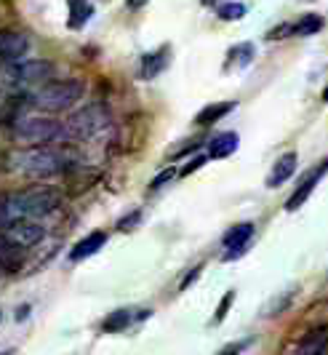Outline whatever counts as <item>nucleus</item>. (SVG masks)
Here are the masks:
<instances>
[{"mask_svg":"<svg viewBox=\"0 0 328 355\" xmlns=\"http://www.w3.org/2000/svg\"><path fill=\"white\" fill-rule=\"evenodd\" d=\"M233 300H235V291H227V297H224V300H221V304H219L217 323H219L221 318H224V315H227V307H230V302H233Z\"/></svg>","mask_w":328,"mask_h":355,"instance_id":"obj_23","label":"nucleus"},{"mask_svg":"<svg viewBox=\"0 0 328 355\" xmlns=\"http://www.w3.org/2000/svg\"><path fill=\"white\" fill-rule=\"evenodd\" d=\"M168 179H174V168H168V171H163L161 177H155L152 179V190H158V187H163Z\"/></svg>","mask_w":328,"mask_h":355,"instance_id":"obj_24","label":"nucleus"},{"mask_svg":"<svg viewBox=\"0 0 328 355\" xmlns=\"http://www.w3.org/2000/svg\"><path fill=\"white\" fill-rule=\"evenodd\" d=\"M243 17H246V6L243 3H224L219 8V19H224V21H235V19Z\"/></svg>","mask_w":328,"mask_h":355,"instance_id":"obj_20","label":"nucleus"},{"mask_svg":"<svg viewBox=\"0 0 328 355\" xmlns=\"http://www.w3.org/2000/svg\"><path fill=\"white\" fill-rule=\"evenodd\" d=\"M59 209L54 190H3L0 193V230L19 219H43Z\"/></svg>","mask_w":328,"mask_h":355,"instance_id":"obj_1","label":"nucleus"},{"mask_svg":"<svg viewBox=\"0 0 328 355\" xmlns=\"http://www.w3.org/2000/svg\"><path fill=\"white\" fill-rule=\"evenodd\" d=\"M109 125V112L104 105H89L78 110L73 118L67 121V134L70 139H91L102 128Z\"/></svg>","mask_w":328,"mask_h":355,"instance_id":"obj_5","label":"nucleus"},{"mask_svg":"<svg viewBox=\"0 0 328 355\" xmlns=\"http://www.w3.org/2000/svg\"><path fill=\"white\" fill-rule=\"evenodd\" d=\"M326 171H328V160L323 163V166H320V168H315L310 177H307L304 182H302V184H299V190H296V193L289 198V203H286V211H296V209H299V206H302V203L310 198V193L315 190V184L320 182V177H323Z\"/></svg>","mask_w":328,"mask_h":355,"instance_id":"obj_10","label":"nucleus"},{"mask_svg":"<svg viewBox=\"0 0 328 355\" xmlns=\"http://www.w3.org/2000/svg\"><path fill=\"white\" fill-rule=\"evenodd\" d=\"M104 243H107V235H104V232H91V235H86V238L70 251V259H73V262H80V259H86V257H93Z\"/></svg>","mask_w":328,"mask_h":355,"instance_id":"obj_14","label":"nucleus"},{"mask_svg":"<svg viewBox=\"0 0 328 355\" xmlns=\"http://www.w3.org/2000/svg\"><path fill=\"white\" fill-rule=\"evenodd\" d=\"M230 110H235V102H219V105H208L203 107L201 112H198V123L201 125H208V123H217L219 118H224Z\"/></svg>","mask_w":328,"mask_h":355,"instance_id":"obj_16","label":"nucleus"},{"mask_svg":"<svg viewBox=\"0 0 328 355\" xmlns=\"http://www.w3.org/2000/svg\"><path fill=\"white\" fill-rule=\"evenodd\" d=\"M70 155L54 144H30L11 155V168L30 179H51L67 171Z\"/></svg>","mask_w":328,"mask_h":355,"instance_id":"obj_2","label":"nucleus"},{"mask_svg":"<svg viewBox=\"0 0 328 355\" xmlns=\"http://www.w3.org/2000/svg\"><path fill=\"white\" fill-rule=\"evenodd\" d=\"M80 96H83V83L80 80H48L35 94V107L46 110V112H64Z\"/></svg>","mask_w":328,"mask_h":355,"instance_id":"obj_4","label":"nucleus"},{"mask_svg":"<svg viewBox=\"0 0 328 355\" xmlns=\"http://www.w3.org/2000/svg\"><path fill=\"white\" fill-rule=\"evenodd\" d=\"M54 78V64L46 62V59H30V62H21L17 70H14V80L21 86H40V83H48Z\"/></svg>","mask_w":328,"mask_h":355,"instance_id":"obj_6","label":"nucleus"},{"mask_svg":"<svg viewBox=\"0 0 328 355\" xmlns=\"http://www.w3.org/2000/svg\"><path fill=\"white\" fill-rule=\"evenodd\" d=\"M254 53H256V49L251 46V43H240V46H235V49H230V64L235 62V64H240V67H246V64H251Z\"/></svg>","mask_w":328,"mask_h":355,"instance_id":"obj_18","label":"nucleus"},{"mask_svg":"<svg viewBox=\"0 0 328 355\" xmlns=\"http://www.w3.org/2000/svg\"><path fill=\"white\" fill-rule=\"evenodd\" d=\"M163 64H165L163 53H149V56L145 59V70H142V75H145V78H152V75H158V72L163 70Z\"/></svg>","mask_w":328,"mask_h":355,"instance_id":"obj_21","label":"nucleus"},{"mask_svg":"<svg viewBox=\"0 0 328 355\" xmlns=\"http://www.w3.org/2000/svg\"><path fill=\"white\" fill-rule=\"evenodd\" d=\"M254 238V225L251 222H243V225H235V227H230V232L224 235V259L227 262H233L237 257H243L246 254V246H248V241Z\"/></svg>","mask_w":328,"mask_h":355,"instance_id":"obj_8","label":"nucleus"},{"mask_svg":"<svg viewBox=\"0 0 328 355\" xmlns=\"http://www.w3.org/2000/svg\"><path fill=\"white\" fill-rule=\"evenodd\" d=\"M136 219H139V214H131L128 219H123V222H120V230H131V225H134Z\"/></svg>","mask_w":328,"mask_h":355,"instance_id":"obj_25","label":"nucleus"},{"mask_svg":"<svg viewBox=\"0 0 328 355\" xmlns=\"http://www.w3.org/2000/svg\"><path fill=\"white\" fill-rule=\"evenodd\" d=\"M3 232H6L11 241H17L21 249L35 246V243L43 241V235H46L43 225H40V219H19V222H14L11 227H6Z\"/></svg>","mask_w":328,"mask_h":355,"instance_id":"obj_7","label":"nucleus"},{"mask_svg":"<svg viewBox=\"0 0 328 355\" xmlns=\"http://www.w3.org/2000/svg\"><path fill=\"white\" fill-rule=\"evenodd\" d=\"M203 3H211V0H203Z\"/></svg>","mask_w":328,"mask_h":355,"instance_id":"obj_27","label":"nucleus"},{"mask_svg":"<svg viewBox=\"0 0 328 355\" xmlns=\"http://www.w3.org/2000/svg\"><path fill=\"white\" fill-rule=\"evenodd\" d=\"M302 353H323L328 350V329H320V331H312L310 337L299 345Z\"/></svg>","mask_w":328,"mask_h":355,"instance_id":"obj_17","label":"nucleus"},{"mask_svg":"<svg viewBox=\"0 0 328 355\" xmlns=\"http://www.w3.org/2000/svg\"><path fill=\"white\" fill-rule=\"evenodd\" d=\"M206 160H208V155H198V158H192V160H190V166H184V168H182V177L192 174V171H198Z\"/></svg>","mask_w":328,"mask_h":355,"instance_id":"obj_22","label":"nucleus"},{"mask_svg":"<svg viewBox=\"0 0 328 355\" xmlns=\"http://www.w3.org/2000/svg\"><path fill=\"white\" fill-rule=\"evenodd\" d=\"M323 102H328V86L323 89Z\"/></svg>","mask_w":328,"mask_h":355,"instance_id":"obj_26","label":"nucleus"},{"mask_svg":"<svg viewBox=\"0 0 328 355\" xmlns=\"http://www.w3.org/2000/svg\"><path fill=\"white\" fill-rule=\"evenodd\" d=\"M326 27V19L320 17V14H307V17H302L296 24L291 27L293 35L299 37H307V35H315V33H320Z\"/></svg>","mask_w":328,"mask_h":355,"instance_id":"obj_15","label":"nucleus"},{"mask_svg":"<svg viewBox=\"0 0 328 355\" xmlns=\"http://www.w3.org/2000/svg\"><path fill=\"white\" fill-rule=\"evenodd\" d=\"M293 171H296V153H286V155L277 158V163L273 166V171H270V177H267V187L283 184L286 179L293 177Z\"/></svg>","mask_w":328,"mask_h":355,"instance_id":"obj_13","label":"nucleus"},{"mask_svg":"<svg viewBox=\"0 0 328 355\" xmlns=\"http://www.w3.org/2000/svg\"><path fill=\"white\" fill-rule=\"evenodd\" d=\"M19 265H21V246L8 235H0V272L17 270Z\"/></svg>","mask_w":328,"mask_h":355,"instance_id":"obj_12","label":"nucleus"},{"mask_svg":"<svg viewBox=\"0 0 328 355\" xmlns=\"http://www.w3.org/2000/svg\"><path fill=\"white\" fill-rule=\"evenodd\" d=\"M14 134L17 139L27 144H54L70 139L67 134V125L54 118H43V115H27V118H19L14 123Z\"/></svg>","mask_w":328,"mask_h":355,"instance_id":"obj_3","label":"nucleus"},{"mask_svg":"<svg viewBox=\"0 0 328 355\" xmlns=\"http://www.w3.org/2000/svg\"><path fill=\"white\" fill-rule=\"evenodd\" d=\"M30 49L27 35H21L17 30H0V59L6 62H17Z\"/></svg>","mask_w":328,"mask_h":355,"instance_id":"obj_9","label":"nucleus"},{"mask_svg":"<svg viewBox=\"0 0 328 355\" xmlns=\"http://www.w3.org/2000/svg\"><path fill=\"white\" fill-rule=\"evenodd\" d=\"M131 323V313L128 310H115L107 320H104V331H120Z\"/></svg>","mask_w":328,"mask_h":355,"instance_id":"obj_19","label":"nucleus"},{"mask_svg":"<svg viewBox=\"0 0 328 355\" xmlns=\"http://www.w3.org/2000/svg\"><path fill=\"white\" fill-rule=\"evenodd\" d=\"M237 144H240V137L235 131H224V134H219L208 142V158H227V155L235 153Z\"/></svg>","mask_w":328,"mask_h":355,"instance_id":"obj_11","label":"nucleus"}]
</instances>
